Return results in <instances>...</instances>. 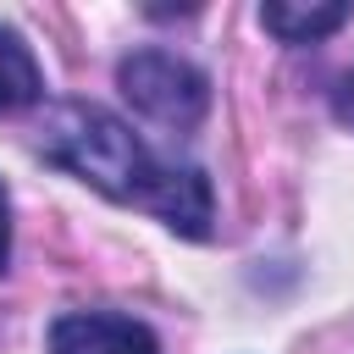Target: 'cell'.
<instances>
[{
  "label": "cell",
  "instance_id": "cell-1",
  "mask_svg": "<svg viewBox=\"0 0 354 354\" xmlns=\"http://www.w3.org/2000/svg\"><path fill=\"white\" fill-rule=\"evenodd\" d=\"M39 155L50 166L83 177L88 188H100L116 205H138V210L160 216L183 238H205L210 232V183H205V171L160 160L105 105H83V100L50 105L44 127H39Z\"/></svg>",
  "mask_w": 354,
  "mask_h": 354
},
{
  "label": "cell",
  "instance_id": "cell-2",
  "mask_svg": "<svg viewBox=\"0 0 354 354\" xmlns=\"http://www.w3.org/2000/svg\"><path fill=\"white\" fill-rule=\"evenodd\" d=\"M122 94L133 100V111H144L160 127H194L210 111V77L199 66H188L183 55L166 50H138L116 66Z\"/></svg>",
  "mask_w": 354,
  "mask_h": 354
},
{
  "label": "cell",
  "instance_id": "cell-3",
  "mask_svg": "<svg viewBox=\"0 0 354 354\" xmlns=\"http://www.w3.org/2000/svg\"><path fill=\"white\" fill-rule=\"evenodd\" d=\"M50 354H160V343L133 315L72 310V315H61L50 326Z\"/></svg>",
  "mask_w": 354,
  "mask_h": 354
},
{
  "label": "cell",
  "instance_id": "cell-4",
  "mask_svg": "<svg viewBox=\"0 0 354 354\" xmlns=\"http://www.w3.org/2000/svg\"><path fill=\"white\" fill-rule=\"evenodd\" d=\"M348 17H354L348 0H271V6H260L266 33H277L282 44H321Z\"/></svg>",
  "mask_w": 354,
  "mask_h": 354
},
{
  "label": "cell",
  "instance_id": "cell-5",
  "mask_svg": "<svg viewBox=\"0 0 354 354\" xmlns=\"http://www.w3.org/2000/svg\"><path fill=\"white\" fill-rule=\"evenodd\" d=\"M39 88H44V77H39V61H33L28 39H22L17 28L0 22V111H22V105H33Z\"/></svg>",
  "mask_w": 354,
  "mask_h": 354
},
{
  "label": "cell",
  "instance_id": "cell-6",
  "mask_svg": "<svg viewBox=\"0 0 354 354\" xmlns=\"http://www.w3.org/2000/svg\"><path fill=\"white\" fill-rule=\"evenodd\" d=\"M332 111H337V122H343V127H354V72L332 88Z\"/></svg>",
  "mask_w": 354,
  "mask_h": 354
},
{
  "label": "cell",
  "instance_id": "cell-7",
  "mask_svg": "<svg viewBox=\"0 0 354 354\" xmlns=\"http://www.w3.org/2000/svg\"><path fill=\"white\" fill-rule=\"evenodd\" d=\"M6 254H11V199H6V183H0V271H6Z\"/></svg>",
  "mask_w": 354,
  "mask_h": 354
}]
</instances>
